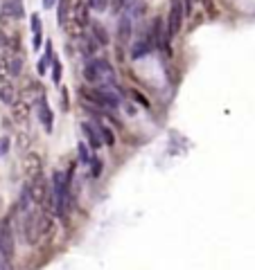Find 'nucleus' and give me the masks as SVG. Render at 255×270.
<instances>
[{
	"mask_svg": "<svg viewBox=\"0 0 255 270\" xmlns=\"http://www.w3.org/2000/svg\"><path fill=\"white\" fill-rule=\"evenodd\" d=\"M131 97H133V101H136L138 106H143V108H149V106H151V104H149V99L140 93V90H131Z\"/></svg>",
	"mask_w": 255,
	"mask_h": 270,
	"instance_id": "24",
	"label": "nucleus"
},
{
	"mask_svg": "<svg viewBox=\"0 0 255 270\" xmlns=\"http://www.w3.org/2000/svg\"><path fill=\"white\" fill-rule=\"evenodd\" d=\"M12 113H14V119H16L18 124H25L30 119V106L25 104L23 99H16V104L12 106Z\"/></svg>",
	"mask_w": 255,
	"mask_h": 270,
	"instance_id": "10",
	"label": "nucleus"
},
{
	"mask_svg": "<svg viewBox=\"0 0 255 270\" xmlns=\"http://www.w3.org/2000/svg\"><path fill=\"white\" fill-rule=\"evenodd\" d=\"M183 2L181 0H170V16H167V39H174V36L181 32L183 27Z\"/></svg>",
	"mask_w": 255,
	"mask_h": 270,
	"instance_id": "2",
	"label": "nucleus"
},
{
	"mask_svg": "<svg viewBox=\"0 0 255 270\" xmlns=\"http://www.w3.org/2000/svg\"><path fill=\"white\" fill-rule=\"evenodd\" d=\"M23 65H25L23 57H12V59L7 61V72H9L12 77H21V72H23Z\"/></svg>",
	"mask_w": 255,
	"mask_h": 270,
	"instance_id": "18",
	"label": "nucleus"
},
{
	"mask_svg": "<svg viewBox=\"0 0 255 270\" xmlns=\"http://www.w3.org/2000/svg\"><path fill=\"white\" fill-rule=\"evenodd\" d=\"M0 16L5 18H23L25 16V7L23 0H7L0 5Z\"/></svg>",
	"mask_w": 255,
	"mask_h": 270,
	"instance_id": "6",
	"label": "nucleus"
},
{
	"mask_svg": "<svg viewBox=\"0 0 255 270\" xmlns=\"http://www.w3.org/2000/svg\"><path fill=\"white\" fill-rule=\"evenodd\" d=\"M23 174H25L27 180H34V178H39L43 174V160H41L39 153L30 151L23 158Z\"/></svg>",
	"mask_w": 255,
	"mask_h": 270,
	"instance_id": "3",
	"label": "nucleus"
},
{
	"mask_svg": "<svg viewBox=\"0 0 255 270\" xmlns=\"http://www.w3.org/2000/svg\"><path fill=\"white\" fill-rule=\"evenodd\" d=\"M64 30L68 32V36H75V39H82L84 36V23L77 20V18H70L64 23Z\"/></svg>",
	"mask_w": 255,
	"mask_h": 270,
	"instance_id": "15",
	"label": "nucleus"
},
{
	"mask_svg": "<svg viewBox=\"0 0 255 270\" xmlns=\"http://www.w3.org/2000/svg\"><path fill=\"white\" fill-rule=\"evenodd\" d=\"M151 41H138V43H133V47H131V59H140V57H145V54H149L151 52Z\"/></svg>",
	"mask_w": 255,
	"mask_h": 270,
	"instance_id": "16",
	"label": "nucleus"
},
{
	"mask_svg": "<svg viewBox=\"0 0 255 270\" xmlns=\"http://www.w3.org/2000/svg\"><path fill=\"white\" fill-rule=\"evenodd\" d=\"M61 108H64V111L70 108V97H68V88H65V86H61Z\"/></svg>",
	"mask_w": 255,
	"mask_h": 270,
	"instance_id": "26",
	"label": "nucleus"
},
{
	"mask_svg": "<svg viewBox=\"0 0 255 270\" xmlns=\"http://www.w3.org/2000/svg\"><path fill=\"white\" fill-rule=\"evenodd\" d=\"M9 151V140L7 137H0V155H5Z\"/></svg>",
	"mask_w": 255,
	"mask_h": 270,
	"instance_id": "28",
	"label": "nucleus"
},
{
	"mask_svg": "<svg viewBox=\"0 0 255 270\" xmlns=\"http://www.w3.org/2000/svg\"><path fill=\"white\" fill-rule=\"evenodd\" d=\"M50 68H52V81L59 86V83H61V75H64V65H61L59 59H52Z\"/></svg>",
	"mask_w": 255,
	"mask_h": 270,
	"instance_id": "20",
	"label": "nucleus"
},
{
	"mask_svg": "<svg viewBox=\"0 0 255 270\" xmlns=\"http://www.w3.org/2000/svg\"><path fill=\"white\" fill-rule=\"evenodd\" d=\"M82 133H84V140H86V147L90 149V151H97V149L102 147V140H100V133H97V129L93 126L90 122H82Z\"/></svg>",
	"mask_w": 255,
	"mask_h": 270,
	"instance_id": "5",
	"label": "nucleus"
},
{
	"mask_svg": "<svg viewBox=\"0 0 255 270\" xmlns=\"http://www.w3.org/2000/svg\"><path fill=\"white\" fill-rule=\"evenodd\" d=\"M52 59H54V54H52V43H45V52H43V57L39 59V63H36V72L39 75H45L48 72V68H50V63H52Z\"/></svg>",
	"mask_w": 255,
	"mask_h": 270,
	"instance_id": "11",
	"label": "nucleus"
},
{
	"mask_svg": "<svg viewBox=\"0 0 255 270\" xmlns=\"http://www.w3.org/2000/svg\"><path fill=\"white\" fill-rule=\"evenodd\" d=\"M70 174H61V171H54L52 176V187H50V212L54 216L64 218L70 210V200H72V194H70Z\"/></svg>",
	"mask_w": 255,
	"mask_h": 270,
	"instance_id": "1",
	"label": "nucleus"
},
{
	"mask_svg": "<svg viewBox=\"0 0 255 270\" xmlns=\"http://www.w3.org/2000/svg\"><path fill=\"white\" fill-rule=\"evenodd\" d=\"M57 5V0H43V9H52Z\"/></svg>",
	"mask_w": 255,
	"mask_h": 270,
	"instance_id": "31",
	"label": "nucleus"
},
{
	"mask_svg": "<svg viewBox=\"0 0 255 270\" xmlns=\"http://www.w3.org/2000/svg\"><path fill=\"white\" fill-rule=\"evenodd\" d=\"M82 75H84V79H86V83H88V86H100V83H102V77H100V70H97L95 59H93V61L88 59L86 63H84Z\"/></svg>",
	"mask_w": 255,
	"mask_h": 270,
	"instance_id": "7",
	"label": "nucleus"
},
{
	"mask_svg": "<svg viewBox=\"0 0 255 270\" xmlns=\"http://www.w3.org/2000/svg\"><path fill=\"white\" fill-rule=\"evenodd\" d=\"M5 47H9V36L5 30H0V50H5Z\"/></svg>",
	"mask_w": 255,
	"mask_h": 270,
	"instance_id": "27",
	"label": "nucleus"
},
{
	"mask_svg": "<svg viewBox=\"0 0 255 270\" xmlns=\"http://www.w3.org/2000/svg\"><path fill=\"white\" fill-rule=\"evenodd\" d=\"M2 2H7V0H2Z\"/></svg>",
	"mask_w": 255,
	"mask_h": 270,
	"instance_id": "32",
	"label": "nucleus"
},
{
	"mask_svg": "<svg viewBox=\"0 0 255 270\" xmlns=\"http://www.w3.org/2000/svg\"><path fill=\"white\" fill-rule=\"evenodd\" d=\"M131 36V16L125 14V16H120V25H118V39L120 43H127Z\"/></svg>",
	"mask_w": 255,
	"mask_h": 270,
	"instance_id": "13",
	"label": "nucleus"
},
{
	"mask_svg": "<svg viewBox=\"0 0 255 270\" xmlns=\"http://www.w3.org/2000/svg\"><path fill=\"white\" fill-rule=\"evenodd\" d=\"M77 155H79V162H84V165H90V160H93V153H90V149L86 147V142H77Z\"/></svg>",
	"mask_w": 255,
	"mask_h": 270,
	"instance_id": "19",
	"label": "nucleus"
},
{
	"mask_svg": "<svg viewBox=\"0 0 255 270\" xmlns=\"http://www.w3.org/2000/svg\"><path fill=\"white\" fill-rule=\"evenodd\" d=\"M7 261H9V257L0 250V270H7Z\"/></svg>",
	"mask_w": 255,
	"mask_h": 270,
	"instance_id": "29",
	"label": "nucleus"
},
{
	"mask_svg": "<svg viewBox=\"0 0 255 270\" xmlns=\"http://www.w3.org/2000/svg\"><path fill=\"white\" fill-rule=\"evenodd\" d=\"M95 129H97V133H100L102 144H108V147H113V144L118 142V137H115V131H113L111 126H106V124H97Z\"/></svg>",
	"mask_w": 255,
	"mask_h": 270,
	"instance_id": "12",
	"label": "nucleus"
},
{
	"mask_svg": "<svg viewBox=\"0 0 255 270\" xmlns=\"http://www.w3.org/2000/svg\"><path fill=\"white\" fill-rule=\"evenodd\" d=\"M97 63V70H100V77H102V83L106 86V83L113 81V65L108 63L106 59H95Z\"/></svg>",
	"mask_w": 255,
	"mask_h": 270,
	"instance_id": "14",
	"label": "nucleus"
},
{
	"mask_svg": "<svg viewBox=\"0 0 255 270\" xmlns=\"http://www.w3.org/2000/svg\"><path fill=\"white\" fill-rule=\"evenodd\" d=\"M36 113H39V122H41V126L48 133H52V122H54V113L50 111V106H48V99H45V95H41L39 97V101H36Z\"/></svg>",
	"mask_w": 255,
	"mask_h": 270,
	"instance_id": "4",
	"label": "nucleus"
},
{
	"mask_svg": "<svg viewBox=\"0 0 255 270\" xmlns=\"http://www.w3.org/2000/svg\"><path fill=\"white\" fill-rule=\"evenodd\" d=\"M18 99V93H16V86L9 81H0V101L5 106H14Z\"/></svg>",
	"mask_w": 255,
	"mask_h": 270,
	"instance_id": "8",
	"label": "nucleus"
},
{
	"mask_svg": "<svg viewBox=\"0 0 255 270\" xmlns=\"http://www.w3.org/2000/svg\"><path fill=\"white\" fill-rule=\"evenodd\" d=\"M30 27H32V34L34 36L43 34V23H41V18H39V14H32L30 16Z\"/></svg>",
	"mask_w": 255,
	"mask_h": 270,
	"instance_id": "23",
	"label": "nucleus"
},
{
	"mask_svg": "<svg viewBox=\"0 0 255 270\" xmlns=\"http://www.w3.org/2000/svg\"><path fill=\"white\" fill-rule=\"evenodd\" d=\"M86 9H93V12H104L108 5V0H84Z\"/></svg>",
	"mask_w": 255,
	"mask_h": 270,
	"instance_id": "22",
	"label": "nucleus"
},
{
	"mask_svg": "<svg viewBox=\"0 0 255 270\" xmlns=\"http://www.w3.org/2000/svg\"><path fill=\"white\" fill-rule=\"evenodd\" d=\"M88 25H90V32H93V34H90V36H93V39H95V41L100 43L102 47H104V45H108V43H111V39H108V34H106V27H104V25H102V23H97V20H90Z\"/></svg>",
	"mask_w": 255,
	"mask_h": 270,
	"instance_id": "9",
	"label": "nucleus"
},
{
	"mask_svg": "<svg viewBox=\"0 0 255 270\" xmlns=\"http://www.w3.org/2000/svg\"><path fill=\"white\" fill-rule=\"evenodd\" d=\"M100 174H102V162L97 158H93L90 160V178H100Z\"/></svg>",
	"mask_w": 255,
	"mask_h": 270,
	"instance_id": "25",
	"label": "nucleus"
},
{
	"mask_svg": "<svg viewBox=\"0 0 255 270\" xmlns=\"http://www.w3.org/2000/svg\"><path fill=\"white\" fill-rule=\"evenodd\" d=\"M7 61H9V59L0 54V72H5V70H7Z\"/></svg>",
	"mask_w": 255,
	"mask_h": 270,
	"instance_id": "30",
	"label": "nucleus"
},
{
	"mask_svg": "<svg viewBox=\"0 0 255 270\" xmlns=\"http://www.w3.org/2000/svg\"><path fill=\"white\" fill-rule=\"evenodd\" d=\"M82 39H84V47H86L84 52H86V54H95L97 50H100V43H97L93 36H86V34H84Z\"/></svg>",
	"mask_w": 255,
	"mask_h": 270,
	"instance_id": "21",
	"label": "nucleus"
},
{
	"mask_svg": "<svg viewBox=\"0 0 255 270\" xmlns=\"http://www.w3.org/2000/svg\"><path fill=\"white\" fill-rule=\"evenodd\" d=\"M68 9H70V0H57V20H59V25L64 27V23L68 20Z\"/></svg>",
	"mask_w": 255,
	"mask_h": 270,
	"instance_id": "17",
	"label": "nucleus"
}]
</instances>
